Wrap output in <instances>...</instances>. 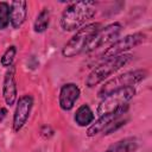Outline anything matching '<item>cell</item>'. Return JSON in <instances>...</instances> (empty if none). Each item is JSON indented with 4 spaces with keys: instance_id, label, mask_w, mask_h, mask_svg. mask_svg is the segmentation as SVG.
Returning <instances> with one entry per match:
<instances>
[{
    "instance_id": "1",
    "label": "cell",
    "mask_w": 152,
    "mask_h": 152,
    "mask_svg": "<svg viewBox=\"0 0 152 152\" xmlns=\"http://www.w3.org/2000/svg\"><path fill=\"white\" fill-rule=\"evenodd\" d=\"M96 13L94 1L71 2L62 13L61 26L64 31H74L90 20Z\"/></svg>"
},
{
    "instance_id": "2",
    "label": "cell",
    "mask_w": 152,
    "mask_h": 152,
    "mask_svg": "<svg viewBox=\"0 0 152 152\" xmlns=\"http://www.w3.org/2000/svg\"><path fill=\"white\" fill-rule=\"evenodd\" d=\"M131 55H121L114 58H109L103 61L101 64L95 66L89 75L86 78V86L88 88H93L97 84H100L102 81H104L107 77H109L112 74L121 69L124 65H126L131 61Z\"/></svg>"
},
{
    "instance_id": "3",
    "label": "cell",
    "mask_w": 152,
    "mask_h": 152,
    "mask_svg": "<svg viewBox=\"0 0 152 152\" xmlns=\"http://www.w3.org/2000/svg\"><path fill=\"white\" fill-rule=\"evenodd\" d=\"M99 28H101L100 23H90L81 27L64 45L62 50V55L64 57L70 58V57L77 56L81 52H83L86 46L88 45V43L90 42V39L93 38V36L96 33Z\"/></svg>"
},
{
    "instance_id": "4",
    "label": "cell",
    "mask_w": 152,
    "mask_h": 152,
    "mask_svg": "<svg viewBox=\"0 0 152 152\" xmlns=\"http://www.w3.org/2000/svg\"><path fill=\"white\" fill-rule=\"evenodd\" d=\"M146 76H147V71L142 70V69H138V70L127 71L125 74H121V75L107 81L101 87V89L99 90L97 96L103 99L107 95H109V94H112L119 89H122L126 87H133L134 84H137L140 81H142L144 78H146Z\"/></svg>"
},
{
    "instance_id": "5",
    "label": "cell",
    "mask_w": 152,
    "mask_h": 152,
    "mask_svg": "<svg viewBox=\"0 0 152 152\" xmlns=\"http://www.w3.org/2000/svg\"><path fill=\"white\" fill-rule=\"evenodd\" d=\"M134 95H135L134 87H126L107 95L106 97L102 99V101L97 106V109H96L97 115L101 116L121 108L122 106L127 104L133 99Z\"/></svg>"
},
{
    "instance_id": "6",
    "label": "cell",
    "mask_w": 152,
    "mask_h": 152,
    "mask_svg": "<svg viewBox=\"0 0 152 152\" xmlns=\"http://www.w3.org/2000/svg\"><path fill=\"white\" fill-rule=\"evenodd\" d=\"M146 36L141 32H135L132 34H127L124 38L114 42L109 48H107V50H104L101 55V59L106 61L109 58H114L121 55H125L126 51L140 45L142 42H145Z\"/></svg>"
},
{
    "instance_id": "7",
    "label": "cell",
    "mask_w": 152,
    "mask_h": 152,
    "mask_svg": "<svg viewBox=\"0 0 152 152\" xmlns=\"http://www.w3.org/2000/svg\"><path fill=\"white\" fill-rule=\"evenodd\" d=\"M121 30H122V26L120 23H113V24H109L102 28H99L96 31V33L93 36V38L90 39V42L88 43V45L86 46L84 51L91 52V51L103 46L104 44L114 40L115 38L119 37Z\"/></svg>"
},
{
    "instance_id": "8",
    "label": "cell",
    "mask_w": 152,
    "mask_h": 152,
    "mask_svg": "<svg viewBox=\"0 0 152 152\" xmlns=\"http://www.w3.org/2000/svg\"><path fill=\"white\" fill-rule=\"evenodd\" d=\"M32 104H33V99L31 95H23L19 97L13 115V129L15 132H19L23 128V126L26 124L28 115L31 113Z\"/></svg>"
},
{
    "instance_id": "9",
    "label": "cell",
    "mask_w": 152,
    "mask_h": 152,
    "mask_svg": "<svg viewBox=\"0 0 152 152\" xmlns=\"http://www.w3.org/2000/svg\"><path fill=\"white\" fill-rule=\"evenodd\" d=\"M127 110H128V104H125L121 108H119V109H116V110H114L112 113H107L104 115H101L93 125L89 126V128L87 129V135L88 137H94L97 133L102 132L109 124H112L113 121H115L119 118L124 116V114H126Z\"/></svg>"
},
{
    "instance_id": "10",
    "label": "cell",
    "mask_w": 152,
    "mask_h": 152,
    "mask_svg": "<svg viewBox=\"0 0 152 152\" xmlns=\"http://www.w3.org/2000/svg\"><path fill=\"white\" fill-rule=\"evenodd\" d=\"M14 75H15V66L12 64L5 74L4 86H2V95L6 104L8 106H13L17 100V83Z\"/></svg>"
},
{
    "instance_id": "11",
    "label": "cell",
    "mask_w": 152,
    "mask_h": 152,
    "mask_svg": "<svg viewBox=\"0 0 152 152\" xmlns=\"http://www.w3.org/2000/svg\"><path fill=\"white\" fill-rule=\"evenodd\" d=\"M81 90L75 83H66L61 88L59 91V107L63 110H70L77 99L80 97Z\"/></svg>"
},
{
    "instance_id": "12",
    "label": "cell",
    "mask_w": 152,
    "mask_h": 152,
    "mask_svg": "<svg viewBox=\"0 0 152 152\" xmlns=\"http://www.w3.org/2000/svg\"><path fill=\"white\" fill-rule=\"evenodd\" d=\"M27 15V2L24 0H15L10 6V23L13 28H19Z\"/></svg>"
},
{
    "instance_id": "13",
    "label": "cell",
    "mask_w": 152,
    "mask_h": 152,
    "mask_svg": "<svg viewBox=\"0 0 152 152\" xmlns=\"http://www.w3.org/2000/svg\"><path fill=\"white\" fill-rule=\"evenodd\" d=\"M94 118H95V115H94L93 110L90 109V107L88 104H82L77 108L74 120L78 126L86 127V126H89L90 124H93Z\"/></svg>"
},
{
    "instance_id": "14",
    "label": "cell",
    "mask_w": 152,
    "mask_h": 152,
    "mask_svg": "<svg viewBox=\"0 0 152 152\" xmlns=\"http://www.w3.org/2000/svg\"><path fill=\"white\" fill-rule=\"evenodd\" d=\"M137 148H138L137 139L129 137V138H125L116 141L115 144L109 146L107 150L109 152H134Z\"/></svg>"
},
{
    "instance_id": "15",
    "label": "cell",
    "mask_w": 152,
    "mask_h": 152,
    "mask_svg": "<svg viewBox=\"0 0 152 152\" xmlns=\"http://www.w3.org/2000/svg\"><path fill=\"white\" fill-rule=\"evenodd\" d=\"M49 21H50V12L48 8H43L34 20V24H33L34 32L37 33L44 32L49 26Z\"/></svg>"
},
{
    "instance_id": "16",
    "label": "cell",
    "mask_w": 152,
    "mask_h": 152,
    "mask_svg": "<svg viewBox=\"0 0 152 152\" xmlns=\"http://www.w3.org/2000/svg\"><path fill=\"white\" fill-rule=\"evenodd\" d=\"M10 25V5L5 1L0 2V30H5Z\"/></svg>"
},
{
    "instance_id": "17",
    "label": "cell",
    "mask_w": 152,
    "mask_h": 152,
    "mask_svg": "<svg viewBox=\"0 0 152 152\" xmlns=\"http://www.w3.org/2000/svg\"><path fill=\"white\" fill-rule=\"evenodd\" d=\"M15 53H17V48L14 45H11L6 49V51L4 52L2 57H1V65L2 66H6V68H10L13 63V59L15 57Z\"/></svg>"
},
{
    "instance_id": "18",
    "label": "cell",
    "mask_w": 152,
    "mask_h": 152,
    "mask_svg": "<svg viewBox=\"0 0 152 152\" xmlns=\"http://www.w3.org/2000/svg\"><path fill=\"white\" fill-rule=\"evenodd\" d=\"M127 120L128 119H122V116L121 118H119L118 120H115V121H113L112 124H109L102 132H103V134H110L113 131H116L119 127H121V126H124L126 122H127Z\"/></svg>"
},
{
    "instance_id": "19",
    "label": "cell",
    "mask_w": 152,
    "mask_h": 152,
    "mask_svg": "<svg viewBox=\"0 0 152 152\" xmlns=\"http://www.w3.org/2000/svg\"><path fill=\"white\" fill-rule=\"evenodd\" d=\"M40 133H42L43 137L49 138V137H51L53 134V131H52V128L50 126H43L42 129H40Z\"/></svg>"
},
{
    "instance_id": "20",
    "label": "cell",
    "mask_w": 152,
    "mask_h": 152,
    "mask_svg": "<svg viewBox=\"0 0 152 152\" xmlns=\"http://www.w3.org/2000/svg\"><path fill=\"white\" fill-rule=\"evenodd\" d=\"M7 113H8V112H7V109H6V108H4V107H1V108H0V122H1L6 116H7Z\"/></svg>"
}]
</instances>
